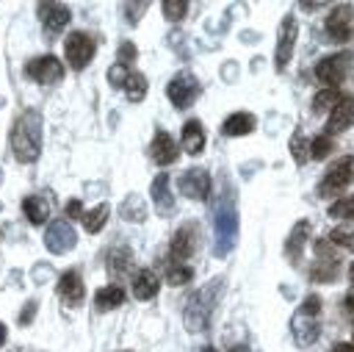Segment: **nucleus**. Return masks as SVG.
Returning <instances> with one entry per match:
<instances>
[{
    "label": "nucleus",
    "instance_id": "1",
    "mask_svg": "<svg viewBox=\"0 0 354 352\" xmlns=\"http://www.w3.org/2000/svg\"><path fill=\"white\" fill-rule=\"evenodd\" d=\"M221 285H224V280L221 277H213L207 285L191 291V297L185 299V308H183V322H185V330L188 333L207 330L210 316H213V310L218 305V297H221Z\"/></svg>",
    "mask_w": 354,
    "mask_h": 352
},
{
    "label": "nucleus",
    "instance_id": "2",
    "mask_svg": "<svg viewBox=\"0 0 354 352\" xmlns=\"http://www.w3.org/2000/svg\"><path fill=\"white\" fill-rule=\"evenodd\" d=\"M11 150L14 158L30 164L41 152V116L39 111H25L11 127Z\"/></svg>",
    "mask_w": 354,
    "mask_h": 352
},
{
    "label": "nucleus",
    "instance_id": "3",
    "mask_svg": "<svg viewBox=\"0 0 354 352\" xmlns=\"http://www.w3.org/2000/svg\"><path fill=\"white\" fill-rule=\"evenodd\" d=\"M351 183H354V155H343L324 172L321 183H318V197H324V200L340 197Z\"/></svg>",
    "mask_w": 354,
    "mask_h": 352
},
{
    "label": "nucleus",
    "instance_id": "4",
    "mask_svg": "<svg viewBox=\"0 0 354 352\" xmlns=\"http://www.w3.org/2000/svg\"><path fill=\"white\" fill-rule=\"evenodd\" d=\"M351 61H354V53H351V50L324 55V58L315 64V78L324 83V89H340V83L348 78Z\"/></svg>",
    "mask_w": 354,
    "mask_h": 352
},
{
    "label": "nucleus",
    "instance_id": "5",
    "mask_svg": "<svg viewBox=\"0 0 354 352\" xmlns=\"http://www.w3.org/2000/svg\"><path fill=\"white\" fill-rule=\"evenodd\" d=\"M235 236H238V213L232 197H227V202L221 200L216 208V255H227L235 244Z\"/></svg>",
    "mask_w": 354,
    "mask_h": 352
},
{
    "label": "nucleus",
    "instance_id": "6",
    "mask_svg": "<svg viewBox=\"0 0 354 352\" xmlns=\"http://www.w3.org/2000/svg\"><path fill=\"white\" fill-rule=\"evenodd\" d=\"M324 33L335 44H346L354 39V8L348 3H337L329 8L324 19Z\"/></svg>",
    "mask_w": 354,
    "mask_h": 352
},
{
    "label": "nucleus",
    "instance_id": "7",
    "mask_svg": "<svg viewBox=\"0 0 354 352\" xmlns=\"http://www.w3.org/2000/svg\"><path fill=\"white\" fill-rule=\"evenodd\" d=\"M313 249L318 255V261L310 269V280L313 283H332L340 274V258H337V247H332L326 238H315Z\"/></svg>",
    "mask_w": 354,
    "mask_h": 352
},
{
    "label": "nucleus",
    "instance_id": "8",
    "mask_svg": "<svg viewBox=\"0 0 354 352\" xmlns=\"http://www.w3.org/2000/svg\"><path fill=\"white\" fill-rule=\"evenodd\" d=\"M296 36H299V22L293 14H285L277 30V50H274V67L282 72L290 58H293V47H296Z\"/></svg>",
    "mask_w": 354,
    "mask_h": 352
},
{
    "label": "nucleus",
    "instance_id": "9",
    "mask_svg": "<svg viewBox=\"0 0 354 352\" xmlns=\"http://www.w3.org/2000/svg\"><path fill=\"white\" fill-rule=\"evenodd\" d=\"M94 53H97V44H94V39H91L88 33H83V30H72V33L64 39V55H66V61H69L72 69H83V67L94 58Z\"/></svg>",
    "mask_w": 354,
    "mask_h": 352
},
{
    "label": "nucleus",
    "instance_id": "10",
    "mask_svg": "<svg viewBox=\"0 0 354 352\" xmlns=\"http://www.w3.org/2000/svg\"><path fill=\"white\" fill-rule=\"evenodd\" d=\"M199 91H202V86H199V80H196L191 72H177V75L169 80V86H166V97L171 100L174 108H188V105H194V100L199 97Z\"/></svg>",
    "mask_w": 354,
    "mask_h": 352
},
{
    "label": "nucleus",
    "instance_id": "11",
    "mask_svg": "<svg viewBox=\"0 0 354 352\" xmlns=\"http://www.w3.org/2000/svg\"><path fill=\"white\" fill-rule=\"evenodd\" d=\"M199 247V225L196 222H185L180 225V230L171 236V247H169V261L174 263H185Z\"/></svg>",
    "mask_w": 354,
    "mask_h": 352
},
{
    "label": "nucleus",
    "instance_id": "12",
    "mask_svg": "<svg viewBox=\"0 0 354 352\" xmlns=\"http://www.w3.org/2000/svg\"><path fill=\"white\" fill-rule=\"evenodd\" d=\"M177 188H180V194L188 197V200H207V197H210V188H213V180H210V175H207L205 169L191 166V169H185V172L177 177Z\"/></svg>",
    "mask_w": 354,
    "mask_h": 352
},
{
    "label": "nucleus",
    "instance_id": "13",
    "mask_svg": "<svg viewBox=\"0 0 354 352\" xmlns=\"http://www.w3.org/2000/svg\"><path fill=\"white\" fill-rule=\"evenodd\" d=\"M75 244H77V233H75V227H72L66 219H55V222L47 225L44 247H47L53 255H64V252H69Z\"/></svg>",
    "mask_w": 354,
    "mask_h": 352
},
{
    "label": "nucleus",
    "instance_id": "14",
    "mask_svg": "<svg viewBox=\"0 0 354 352\" xmlns=\"http://www.w3.org/2000/svg\"><path fill=\"white\" fill-rule=\"evenodd\" d=\"M25 75L41 86H53L64 78V64L55 55H39L25 67Z\"/></svg>",
    "mask_w": 354,
    "mask_h": 352
},
{
    "label": "nucleus",
    "instance_id": "15",
    "mask_svg": "<svg viewBox=\"0 0 354 352\" xmlns=\"http://www.w3.org/2000/svg\"><path fill=\"white\" fill-rule=\"evenodd\" d=\"M354 125V94H340V100L335 103V108L326 116L324 133L326 136H337L343 130H348Z\"/></svg>",
    "mask_w": 354,
    "mask_h": 352
},
{
    "label": "nucleus",
    "instance_id": "16",
    "mask_svg": "<svg viewBox=\"0 0 354 352\" xmlns=\"http://www.w3.org/2000/svg\"><path fill=\"white\" fill-rule=\"evenodd\" d=\"M310 233H313L310 219H299V222L290 227V233H288V238H285V255L290 258V263H299V261L304 258Z\"/></svg>",
    "mask_w": 354,
    "mask_h": 352
},
{
    "label": "nucleus",
    "instance_id": "17",
    "mask_svg": "<svg viewBox=\"0 0 354 352\" xmlns=\"http://www.w3.org/2000/svg\"><path fill=\"white\" fill-rule=\"evenodd\" d=\"M36 14H39L41 25H44L50 33L64 30V28L69 25V19H72L69 6H64V3H39V6H36Z\"/></svg>",
    "mask_w": 354,
    "mask_h": 352
},
{
    "label": "nucleus",
    "instance_id": "18",
    "mask_svg": "<svg viewBox=\"0 0 354 352\" xmlns=\"http://www.w3.org/2000/svg\"><path fill=\"white\" fill-rule=\"evenodd\" d=\"M177 155H180L177 141H174L163 127H158L155 136H152V144H149V158H152L158 166H169V164L177 161Z\"/></svg>",
    "mask_w": 354,
    "mask_h": 352
},
{
    "label": "nucleus",
    "instance_id": "19",
    "mask_svg": "<svg viewBox=\"0 0 354 352\" xmlns=\"http://www.w3.org/2000/svg\"><path fill=\"white\" fill-rule=\"evenodd\" d=\"M58 297H61L64 305H69V308H77V305L83 302L86 288H83V280H80V274H77L75 269H69V272H64V274L58 277Z\"/></svg>",
    "mask_w": 354,
    "mask_h": 352
},
{
    "label": "nucleus",
    "instance_id": "20",
    "mask_svg": "<svg viewBox=\"0 0 354 352\" xmlns=\"http://www.w3.org/2000/svg\"><path fill=\"white\" fill-rule=\"evenodd\" d=\"M290 330H293V341H296L299 346H313V344L318 341V335H321V324H318V319H313V316H301V313H293V319H290Z\"/></svg>",
    "mask_w": 354,
    "mask_h": 352
},
{
    "label": "nucleus",
    "instance_id": "21",
    "mask_svg": "<svg viewBox=\"0 0 354 352\" xmlns=\"http://www.w3.org/2000/svg\"><path fill=\"white\" fill-rule=\"evenodd\" d=\"M149 194H152V202H155V211L160 216H169L174 213V197L169 191V175H158L149 186Z\"/></svg>",
    "mask_w": 354,
    "mask_h": 352
},
{
    "label": "nucleus",
    "instance_id": "22",
    "mask_svg": "<svg viewBox=\"0 0 354 352\" xmlns=\"http://www.w3.org/2000/svg\"><path fill=\"white\" fill-rule=\"evenodd\" d=\"M180 144L188 155H199L205 150V127L199 119H188L183 125V136H180Z\"/></svg>",
    "mask_w": 354,
    "mask_h": 352
},
{
    "label": "nucleus",
    "instance_id": "23",
    "mask_svg": "<svg viewBox=\"0 0 354 352\" xmlns=\"http://www.w3.org/2000/svg\"><path fill=\"white\" fill-rule=\"evenodd\" d=\"M158 288H160V280H158V274H155L152 269L136 272V277H133V297H136V299L147 302V299L158 297Z\"/></svg>",
    "mask_w": 354,
    "mask_h": 352
},
{
    "label": "nucleus",
    "instance_id": "24",
    "mask_svg": "<svg viewBox=\"0 0 354 352\" xmlns=\"http://www.w3.org/2000/svg\"><path fill=\"white\" fill-rule=\"evenodd\" d=\"M257 127V119L252 116V114H246V111H235V114H230L224 122H221V133L224 136H246V133H252Z\"/></svg>",
    "mask_w": 354,
    "mask_h": 352
},
{
    "label": "nucleus",
    "instance_id": "25",
    "mask_svg": "<svg viewBox=\"0 0 354 352\" xmlns=\"http://www.w3.org/2000/svg\"><path fill=\"white\" fill-rule=\"evenodd\" d=\"M22 211H25V216H28L33 225H44V222L50 219L53 205H50V200H47L44 194H30V197L22 200Z\"/></svg>",
    "mask_w": 354,
    "mask_h": 352
},
{
    "label": "nucleus",
    "instance_id": "26",
    "mask_svg": "<svg viewBox=\"0 0 354 352\" xmlns=\"http://www.w3.org/2000/svg\"><path fill=\"white\" fill-rule=\"evenodd\" d=\"M108 213H111V205H108V202H100V205H94L91 211H83V216H80L83 230H86V233H100V230L105 227V222H108Z\"/></svg>",
    "mask_w": 354,
    "mask_h": 352
},
{
    "label": "nucleus",
    "instance_id": "27",
    "mask_svg": "<svg viewBox=\"0 0 354 352\" xmlns=\"http://www.w3.org/2000/svg\"><path fill=\"white\" fill-rule=\"evenodd\" d=\"M124 302V291L122 285H102L97 294H94V305L97 310H113Z\"/></svg>",
    "mask_w": 354,
    "mask_h": 352
},
{
    "label": "nucleus",
    "instance_id": "28",
    "mask_svg": "<svg viewBox=\"0 0 354 352\" xmlns=\"http://www.w3.org/2000/svg\"><path fill=\"white\" fill-rule=\"evenodd\" d=\"M119 216H122L124 222H144V219H147V205H144V200H141L138 194H127L124 202L119 205Z\"/></svg>",
    "mask_w": 354,
    "mask_h": 352
},
{
    "label": "nucleus",
    "instance_id": "29",
    "mask_svg": "<svg viewBox=\"0 0 354 352\" xmlns=\"http://www.w3.org/2000/svg\"><path fill=\"white\" fill-rule=\"evenodd\" d=\"M130 263H133V255H130L127 247H113V249L108 252V272H111V277L127 274Z\"/></svg>",
    "mask_w": 354,
    "mask_h": 352
},
{
    "label": "nucleus",
    "instance_id": "30",
    "mask_svg": "<svg viewBox=\"0 0 354 352\" xmlns=\"http://www.w3.org/2000/svg\"><path fill=\"white\" fill-rule=\"evenodd\" d=\"M329 152H335V141H332V136L318 133V136L307 139V158H310V161H324Z\"/></svg>",
    "mask_w": 354,
    "mask_h": 352
},
{
    "label": "nucleus",
    "instance_id": "31",
    "mask_svg": "<svg viewBox=\"0 0 354 352\" xmlns=\"http://www.w3.org/2000/svg\"><path fill=\"white\" fill-rule=\"evenodd\" d=\"M326 241L332 247H340V249H351L354 252V222H343V225L332 227L329 236H326Z\"/></svg>",
    "mask_w": 354,
    "mask_h": 352
},
{
    "label": "nucleus",
    "instance_id": "32",
    "mask_svg": "<svg viewBox=\"0 0 354 352\" xmlns=\"http://www.w3.org/2000/svg\"><path fill=\"white\" fill-rule=\"evenodd\" d=\"M124 97L130 100V103H141L144 97H147V78L141 75V72H133L130 69V75H127V80H124Z\"/></svg>",
    "mask_w": 354,
    "mask_h": 352
},
{
    "label": "nucleus",
    "instance_id": "33",
    "mask_svg": "<svg viewBox=\"0 0 354 352\" xmlns=\"http://www.w3.org/2000/svg\"><path fill=\"white\" fill-rule=\"evenodd\" d=\"M340 100V89H321L313 97V114H329Z\"/></svg>",
    "mask_w": 354,
    "mask_h": 352
},
{
    "label": "nucleus",
    "instance_id": "34",
    "mask_svg": "<svg viewBox=\"0 0 354 352\" xmlns=\"http://www.w3.org/2000/svg\"><path fill=\"white\" fill-rule=\"evenodd\" d=\"M194 280V269L188 263H169L166 266V283L169 285H188Z\"/></svg>",
    "mask_w": 354,
    "mask_h": 352
},
{
    "label": "nucleus",
    "instance_id": "35",
    "mask_svg": "<svg viewBox=\"0 0 354 352\" xmlns=\"http://www.w3.org/2000/svg\"><path fill=\"white\" fill-rule=\"evenodd\" d=\"M326 213H329L332 219H348V222H354V197H340V200H335Z\"/></svg>",
    "mask_w": 354,
    "mask_h": 352
},
{
    "label": "nucleus",
    "instance_id": "36",
    "mask_svg": "<svg viewBox=\"0 0 354 352\" xmlns=\"http://www.w3.org/2000/svg\"><path fill=\"white\" fill-rule=\"evenodd\" d=\"M160 11H163V17H166L169 22H177V19L185 17L188 3H185V0H163V3H160Z\"/></svg>",
    "mask_w": 354,
    "mask_h": 352
},
{
    "label": "nucleus",
    "instance_id": "37",
    "mask_svg": "<svg viewBox=\"0 0 354 352\" xmlns=\"http://www.w3.org/2000/svg\"><path fill=\"white\" fill-rule=\"evenodd\" d=\"M321 297L318 294H307L304 299H301V305L296 308V313H301V316H313V319H318L321 316Z\"/></svg>",
    "mask_w": 354,
    "mask_h": 352
},
{
    "label": "nucleus",
    "instance_id": "38",
    "mask_svg": "<svg viewBox=\"0 0 354 352\" xmlns=\"http://www.w3.org/2000/svg\"><path fill=\"white\" fill-rule=\"evenodd\" d=\"M149 8V3H124L122 6V11H124V19L130 22V25H136L141 17H144V11Z\"/></svg>",
    "mask_w": 354,
    "mask_h": 352
},
{
    "label": "nucleus",
    "instance_id": "39",
    "mask_svg": "<svg viewBox=\"0 0 354 352\" xmlns=\"http://www.w3.org/2000/svg\"><path fill=\"white\" fill-rule=\"evenodd\" d=\"M136 58H138L136 44H133V42H122V44H119V61H116V64H122V67L130 69V64H136Z\"/></svg>",
    "mask_w": 354,
    "mask_h": 352
},
{
    "label": "nucleus",
    "instance_id": "40",
    "mask_svg": "<svg viewBox=\"0 0 354 352\" xmlns=\"http://www.w3.org/2000/svg\"><path fill=\"white\" fill-rule=\"evenodd\" d=\"M290 152H293L296 164H307V161H310V158H307V139L296 133V136L290 139Z\"/></svg>",
    "mask_w": 354,
    "mask_h": 352
},
{
    "label": "nucleus",
    "instance_id": "41",
    "mask_svg": "<svg viewBox=\"0 0 354 352\" xmlns=\"http://www.w3.org/2000/svg\"><path fill=\"white\" fill-rule=\"evenodd\" d=\"M127 75H130V69H127V67L113 64V67L108 69V83H111L113 89H122V86H124V80H127Z\"/></svg>",
    "mask_w": 354,
    "mask_h": 352
},
{
    "label": "nucleus",
    "instance_id": "42",
    "mask_svg": "<svg viewBox=\"0 0 354 352\" xmlns=\"http://www.w3.org/2000/svg\"><path fill=\"white\" fill-rule=\"evenodd\" d=\"M64 213H66V219H80V216H83L80 200H69V202H66V208H64Z\"/></svg>",
    "mask_w": 354,
    "mask_h": 352
},
{
    "label": "nucleus",
    "instance_id": "43",
    "mask_svg": "<svg viewBox=\"0 0 354 352\" xmlns=\"http://www.w3.org/2000/svg\"><path fill=\"white\" fill-rule=\"evenodd\" d=\"M33 316H36V302L30 299V302L25 305V310L19 313V324H28V322H33Z\"/></svg>",
    "mask_w": 354,
    "mask_h": 352
},
{
    "label": "nucleus",
    "instance_id": "44",
    "mask_svg": "<svg viewBox=\"0 0 354 352\" xmlns=\"http://www.w3.org/2000/svg\"><path fill=\"white\" fill-rule=\"evenodd\" d=\"M329 352H354V344H348V341H340V344H335Z\"/></svg>",
    "mask_w": 354,
    "mask_h": 352
},
{
    "label": "nucleus",
    "instance_id": "45",
    "mask_svg": "<svg viewBox=\"0 0 354 352\" xmlns=\"http://www.w3.org/2000/svg\"><path fill=\"white\" fill-rule=\"evenodd\" d=\"M343 305H346V310H351L354 313V288L346 294V299H343Z\"/></svg>",
    "mask_w": 354,
    "mask_h": 352
},
{
    "label": "nucleus",
    "instance_id": "46",
    "mask_svg": "<svg viewBox=\"0 0 354 352\" xmlns=\"http://www.w3.org/2000/svg\"><path fill=\"white\" fill-rule=\"evenodd\" d=\"M301 8L304 11H318V8H326L324 3H301Z\"/></svg>",
    "mask_w": 354,
    "mask_h": 352
},
{
    "label": "nucleus",
    "instance_id": "47",
    "mask_svg": "<svg viewBox=\"0 0 354 352\" xmlns=\"http://www.w3.org/2000/svg\"><path fill=\"white\" fill-rule=\"evenodd\" d=\"M3 344H6V324L0 322V346H3Z\"/></svg>",
    "mask_w": 354,
    "mask_h": 352
},
{
    "label": "nucleus",
    "instance_id": "48",
    "mask_svg": "<svg viewBox=\"0 0 354 352\" xmlns=\"http://www.w3.org/2000/svg\"><path fill=\"white\" fill-rule=\"evenodd\" d=\"M348 280H351V288H354V263L348 266Z\"/></svg>",
    "mask_w": 354,
    "mask_h": 352
},
{
    "label": "nucleus",
    "instance_id": "49",
    "mask_svg": "<svg viewBox=\"0 0 354 352\" xmlns=\"http://www.w3.org/2000/svg\"><path fill=\"white\" fill-rule=\"evenodd\" d=\"M202 352H216V349L213 346H202Z\"/></svg>",
    "mask_w": 354,
    "mask_h": 352
},
{
    "label": "nucleus",
    "instance_id": "50",
    "mask_svg": "<svg viewBox=\"0 0 354 352\" xmlns=\"http://www.w3.org/2000/svg\"><path fill=\"white\" fill-rule=\"evenodd\" d=\"M119 352H133V349H119Z\"/></svg>",
    "mask_w": 354,
    "mask_h": 352
},
{
    "label": "nucleus",
    "instance_id": "51",
    "mask_svg": "<svg viewBox=\"0 0 354 352\" xmlns=\"http://www.w3.org/2000/svg\"><path fill=\"white\" fill-rule=\"evenodd\" d=\"M351 338H354V327H351Z\"/></svg>",
    "mask_w": 354,
    "mask_h": 352
}]
</instances>
